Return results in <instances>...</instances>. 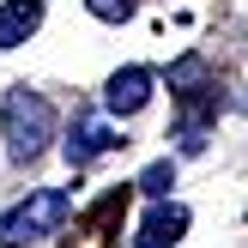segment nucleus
Instances as JSON below:
<instances>
[{
    "instance_id": "obj_1",
    "label": "nucleus",
    "mask_w": 248,
    "mask_h": 248,
    "mask_svg": "<svg viewBox=\"0 0 248 248\" xmlns=\"http://www.w3.org/2000/svg\"><path fill=\"white\" fill-rule=\"evenodd\" d=\"M0 121H6V152L18 157V164L43 157V145L55 140V109H48L36 91H12L6 109H0Z\"/></svg>"
},
{
    "instance_id": "obj_2",
    "label": "nucleus",
    "mask_w": 248,
    "mask_h": 248,
    "mask_svg": "<svg viewBox=\"0 0 248 248\" xmlns=\"http://www.w3.org/2000/svg\"><path fill=\"white\" fill-rule=\"evenodd\" d=\"M67 212H73V200H67L61 188H36L31 200H18L6 218H0V242H6V248L43 242V236H55V230L67 224Z\"/></svg>"
},
{
    "instance_id": "obj_3",
    "label": "nucleus",
    "mask_w": 248,
    "mask_h": 248,
    "mask_svg": "<svg viewBox=\"0 0 248 248\" xmlns=\"http://www.w3.org/2000/svg\"><path fill=\"white\" fill-rule=\"evenodd\" d=\"M103 103H109V115H133V109H145V103H152V73H145V67H121L115 79H109Z\"/></svg>"
},
{
    "instance_id": "obj_4",
    "label": "nucleus",
    "mask_w": 248,
    "mask_h": 248,
    "mask_svg": "<svg viewBox=\"0 0 248 248\" xmlns=\"http://www.w3.org/2000/svg\"><path fill=\"white\" fill-rule=\"evenodd\" d=\"M115 127H103V121H73V133H67V164L73 170H85L91 157H103V152H115Z\"/></svg>"
},
{
    "instance_id": "obj_5",
    "label": "nucleus",
    "mask_w": 248,
    "mask_h": 248,
    "mask_svg": "<svg viewBox=\"0 0 248 248\" xmlns=\"http://www.w3.org/2000/svg\"><path fill=\"white\" fill-rule=\"evenodd\" d=\"M36 24H43V0H6L0 6V48H18Z\"/></svg>"
},
{
    "instance_id": "obj_6",
    "label": "nucleus",
    "mask_w": 248,
    "mask_h": 248,
    "mask_svg": "<svg viewBox=\"0 0 248 248\" xmlns=\"http://www.w3.org/2000/svg\"><path fill=\"white\" fill-rule=\"evenodd\" d=\"M182 230H188V206H157L145 218V230H140V248H170Z\"/></svg>"
},
{
    "instance_id": "obj_7",
    "label": "nucleus",
    "mask_w": 248,
    "mask_h": 248,
    "mask_svg": "<svg viewBox=\"0 0 248 248\" xmlns=\"http://www.w3.org/2000/svg\"><path fill=\"white\" fill-rule=\"evenodd\" d=\"M170 188H176V170H170V164H152V170L140 176V194H152V200H164Z\"/></svg>"
},
{
    "instance_id": "obj_8",
    "label": "nucleus",
    "mask_w": 248,
    "mask_h": 248,
    "mask_svg": "<svg viewBox=\"0 0 248 248\" xmlns=\"http://www.w3.org/2000/svg\"><path fill=\"white\" fill-rule=\"evenodd\" d=\"M85 6H91L103 24H121V18H133V0H85Z\"/></svg>"
}]
</instances>
